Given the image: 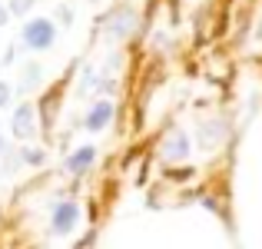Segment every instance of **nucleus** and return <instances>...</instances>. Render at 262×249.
Returning <instances> with one entry per match:
<instances>
[{"mask_svg": "<svg viewBox=\"0 0 262 249\" xmlns=\"http://www.w3.org/2000/svg\"><path fill=\"white\" fill-rule=\"evenodd\" d=\"M53 40H57V27H53V20H47V17L27 20L24 30H20V44L30 47V50H50Z\"/></svg>", "mask_w": 262, "mask_h": 249, "instance_id": "f257e3e1", "label": "nucleus"}, {"mask_svg": "<svg viewBox=\"0 0 262 249\" xmlns=\"http://www.w3.org/2000/svg\"><path fill=\"white\" fill-rule=\"evenodd\" d=\"M33 116H37V110L30 107V103H20L17 110H13V136H17V140H33V136H37V120H33Z\"/></svg>", "mask_w": 262, "mask_h": 249, "instance_id": "f03ea898", "label": "nucleus"}, {"mask_svg": "<svg viewBox=\"0 0 262 249\" xmlns=\"http://www.w3.org/2000/svg\"><path fill=\"white\" fill-rule=\"evenodd\" d=\"M80 219V206L77 203H57L53 206V226L50 230L57 233V236H63V233H70L73 226H77Z\"/></svg>", "mask_w": 262, "mask_h": 249, "instance_id": "7ed1b4c3", "label": "nucleus"}, {"mask_svg": "<svg viewBox=\"0 0 262 249\" xmlns=\"http://www.w3.org/2000/svg\"><path fill=\"white\" fill-rule=\"evenodd\" d=\"M186 153H189V136L186 133H169L166 143H163V156L166 160H186Z\"/></svg>", "mask_w": 262, "mask_h": 249, "instance_id": "20e7f679", "label": "nucleus"}, {"mask_svg": "<svg viewBox=\"0 0 262 249\" xmlns=\"http://www.w3.org/2000/svg\"><path fill=\"white\" fill-rule=\"evenodd\" d=\"M113 120V103H96L93 110H90V116H86V130H103L106 123Z\"/></svg>", "mask_w": 262, "mask_h": 249, "instance_id": "39448f33", "label": "nucleus"}, {"mask_svg": "<svg viewBox=\"0 0 262 249\" xmlns=\"http://www.w3.org/2000/svg\"><path fill=\"white\" fill-rule=\"evenodd\" d=\"M93 160H96V150L93 147H80L77 153L67 160V170H70V173H86L90 166H93Z\"/></svg>", "mask_w": 262, "mask_h": 249, "instance_id": "423d86ee", "label": "nucleus"}, {"mask_svg": "<svg viewBox=\"0 0 262 249\" xmlns=\"http://www.w3.org/2000/svg\"><path fill=\"white\" fill-rule=\"evenodd\" d=\"M126 27H133V13H129V10H120L113 20H106V30L113 33V37H120V33L126 30Z\"/></svg>", "mask_w": 262, "mask_h": 249, "instance_id": "0eeeda50", "label": "nucleus"}, {"mask_svg": "<svg viewBox=\"0 0 262 249\" xmlns=\"http://www.w3.org/2000/svg\"><path fill=\"white\" fill-rule=\"evenodd\" d=\"M37 77H40V67H37V64H30V67H27V77H20L24 90H27V87H33V83H37Z\"/></svg>", "mask_w": 262, "mask_h": 249, "instance_id": "6e6552de", "label": "nucleus"}, {"mask_svg": "<svg viewBox=\"0 0 262 249\" xmlns=\"http://www.w3.org/2000/svg\"><path fill=\"white\" fill-rule=\"evenodd\" d=\"M33 7V0H10V7H7V10L10 13H27Z\"/></svg>", "mask_w": 262, "mask_h": 249, "instance_id": "1a4fd4ad", "label": "nucleus"}, {"mask_svg": "<svg viewBox=\"0 0 262 249\" xmlns=\"http://www.w3.org/2000/svg\"><path fill=\"white\" fill-rule=\"evenodd\" d=\"M20 156H24L27 163H33V166L43 163V153H40V150H27V147H24V150H20Z\"/></svg>", "mask_w": 262, "mask_h": 249, "instance_id": "9d476101", "label": "nucleus"}, {"mask_svg": "<svg viewBox=\"0 0 262 249\" xmlns=\"http://www.w3.org/2000/svg\"><path fill=\"white\" fill-rule=\"evenodd\" d=\"M7 103H10V87L0 83V107H7Z\"/></svg>", "mask_w": 262, "mask_h": 249, "instance_id": "9b49d317", "label": "nucleus"}, {"mask_svg": "<svg viewBox=\"0 0 262 249\" xmlns=\"http://www.w3.org/2000/svg\"><path fill=\"white\" fill-rule=\"evenodd\" d=\"M7 20H10V10H7V7H4V4H0V27H4V24H7Z\"/></svg>", "mask_w": 262, "mask_h": 249, "instance_id": "f8f14e48", "label": "nucleus"}, {"mask_svg": "<svg viewBox=\"0 0 262 249\" xmlns=\"http://www.w3.org/2000/svg\"><path fill=\"white\" fill-rule=\"evenodd\" d=\"M4 150H7V147H4V136H0V153H4Z\"/></svg>", "mask_w": 262, "mask_h": 249, "instance_id": "ddd939ff", "label": "nucleus"}]
</instances>
